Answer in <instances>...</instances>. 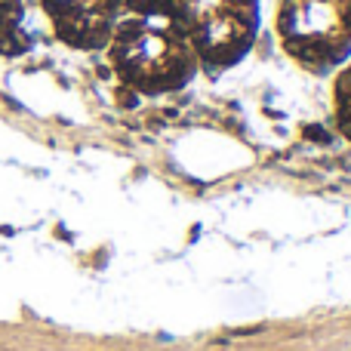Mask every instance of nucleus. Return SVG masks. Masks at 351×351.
Wrapping results in <instances>:
<instances>
[{
  "mask_svg": "<svg viewBox=\"0 0 351 351\" xmlns=\"http://www.w3.org/2000/svg\"><path fill=\"white\" fill-rule=\"evenodd\" d=\"M123 0H43V10L53 19L62 40L71 47H102L111 37Z\"/></svg>",
  "mask_w": 351,
  "mask_h": 351,
  "instance_id": "nucleus-4",
  "label": "nucleus"
},
{
  "mask_svg": "<svg viewBox=\"0 0 351 351\" xmlns=\"http://www.w3.org/2000/svg\"><path fill=\"white\" fill-rule=\"evenodd\" d=\"M194 53L206 68H228L250 49L259 0H179Z\"/></svg>",
  "mask_w": 351,
  "mask_h": 351,
  "instance_id": "nucleus-3",
  "label": "nucleus"
},
{
  "mask_svg": "<svg viewBox=\"0 0 351 351\" xmlns=\"http://www.w3.org/2000/svg\"><path fill=\"white\" fill-rule=\"evenodd\" d=\"M278 28L293 59L324 71L351 49V0H284Z\"/></svg>",
  "mask_w": 351,
  "mask_h": 351,
  "instance_id": "nucleus-2",
  "label": "nucleus"
},
{
  "mask_svg": "<svg viewBox=\"0 0 351 351\" xmlns=\"http://www.w3.org/2000/svg\"><path fill=\"white\" fill-rule=\"evenodd\" d=\"M111 25V62L130 86L167 93L188 84L197 68L179 0H127Z\"/></svg>",
  "mask_w": 351,
  "mask_h": 351,
  "instance_id": "nucleus-1",
  "label": "nucleus"
},
{
  "mask_svg": "<svg viewBox=\"0 0 351 351\" xmlns=\"http://www.w3.org/2000/svg\"><path fill=\"white\" fill-rule=\"evenodd\" d=\"M336 121L339 130L351 139V71H346L336 84Z\"/></svg>",
  "mask_w": 351,
  "mask_h": 351,
  "instance_id": "nucleus-6",
  "label": "nucleus"
},
{
  "mask_svg": "<svg viewBox=\"0 0 351 351\" xmlns=\"http://www.w3.org/2000/svg\"><path fill=\"white\" fill-rule=\"evenodd\" d=\"M25 16V0H0V47L19 31Z\"/></svg>",
  "mask_w": 351,
  "mask_h": 351,
  "instance_id": "nucleus-5",
  "label": "nucleus"
}]
</instances>
